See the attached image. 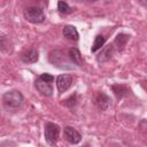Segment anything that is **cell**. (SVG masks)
I'll use <instances>...</instances> for the list:
<instances>
[{"label": "cell", "mask_w": 147, "mask_h": 147, "mask_svg": "<svg viewBox=\"0 0 147 147\" xmlns=\"http://www.w3.org/2000/svg\"><path fill=\"white\" fill-rule=\"evenodd\" d=\"M24 101L23 94L17 90H11L2 95V103L7 109H17Z\"/></svg>", "instance_id": "1"}, {"label": "cell", "mask_w": 147, "mask_h": 147, "mask_svg": "<svg viewBox=\"0 0 147 147\" xmlns=\"http://www.w3.org/2000/svg\"><path fill=\"white\" fill-rule=\"evenodd\" d=\"M24 17L28 22L33 24H39L45 21V14L40 7L31 6L24 9Z\"/></svg>", "instance_id": "2"}, {"label": "cell", "mask_w": 147, "mask_h": 147, "mask_svg": "<svg viewBox=\"0 0 147 147\" xmlns=\"http://www.w3.org/2000/svg\"><path fill=\"white\" fill-rule=\"evenodd\" d=\"M60 137V126L55 123L47 122L45 124V140L48 145L55 146Z\"/></svg>", "instance_id": "3"}, {"label": "cell", "mask_w": 147, "mask_h": 147, "mask_svg": "<svg viewBox=\"0 0 147 147\" xmlns=\"http://www.w3.org/2000/svg\"><path fill=\"white\" fill-rule=\"evenodd\" d=\"M63 138L71 145H77L82 140V134L72 126H65L63 130Z\"/></svg>", "instance_id": "4"}, {"label": "cell", "mask_w": 147, "mask_h": 147, "mask_svg": "<svg viewBox=\"0 0 147 147\" xmlns=\"http://www.w3.org/2000/svg\"><path fill=\"white\" fill-rule=\"evenodd\" d=\"M114 49H115V46L113 44H109V45H106L105 47L100 48V52L98 53L96 55V61L98 63L102 64V63H106L108 62L113 55H114Z\"/></svg>", "instance_id": "5"}, {"label": "cell", "mask_w": 147, "mask_h": 147, "mask_svg": "<svg viewBox=\"0 0 147 147\" xmlns=\"http://www.w3.org/2000/svg\"><path fill=\"white\" fill-rule=\"evenodd\" d=\"M72 84V77L68 74H62L56 77V87L60 93H63L70 88Z\"/></svg>", "instance_id": "6"}, {"label": "cell", "mask_w": 147, "mask_h": 147, "mask_svg": "<svg viewBox=\"0 0 147 147\" xmlns=\"http://www.w3.org/2000/svg\"><path fill=\"white\" fill-rule=\"evenodd\" d=\"M34 86H36L37 91H38L40 94L45 95V96H51V95L53 94V87H52V84L48 83V82H45V80L40 79L39 77L36 79V82H34Z\"/></svg>", "instance_id": "7"}, {"label": "cell", "mask_w": 147, "mask_h": 147, "mask_svg": "<svg viewBox=\"0 0 147 147\" xmlns=\"http://www.w3.org/2000/svg\"><path fill=\"white\" fill-rule=\"evenodd\" d=\"M49 62H51L52 64L59 67V68H60V64H63V68H68V67L65 65V64H67L65 57H64L63 53H62L61 51H59V49L53 51V52L49 53Z\"/></svg>", "instance_id": "8"}, {"label": "cell", "mask_w": 147, "mask_h": 147, "mask_svg": "<svg viewBox=\"0 0 147 147\" xmlns=\"http://www.w3.org/2000/svg\"><path fill=\"white\" fill-rule=\"evenodd\" d=\"M95 105L98 106L99 109L101 110H107L109 108V106L111 105V100L110 98L105 94L103 92H99L95 96Z\"/></svg>", "instance_id": "9"}, {"label": "cell", "mask_w": 147, "mask_h": 147, "mask_svg": "<svg viewBox=\"0 0 147 147\" xmlns=\"http://www.w3.org/2000/svg\"><path fill=\"white\" fill-rule=\"evenodd\" d=\"M68 55H69V57H70V60H71V62L74 64H76L78 67L83 65L84 60H83V56H82V54H80L78 48H75V47L70 48L69 52H68Z\"/></svg>", "instance_id": "10"}, {"label": "cell", "mask_w": 147, "mask_h": 147, "mask_svg": "<svg viewBox=\"0 0 147 147\" xmlns=\"http://www.w3.org/2000/svg\"><path fill=\"white\" fill-rule=\"evenodd\" d=\"M38 57H39L38 51H36V49H29V51H26L25 53H23V55H22V61H23L24 63L30 64V63L37 62V61H38Z\"/></svg>", "instance_id": "11"}, {"label": "cell", "mask_w": 147, "mask_h": 147, "mask_svg": "<svg viewBox=\"0 0 147 147\" xmlns=\"http://www.w3.org/2000/svg\"><path fill=\"white\" fill-rule=\"evenodd\" d=\"M63 36L67 38V39H69V40H78V38H79V34H78V31H77V29L75 28V26H72V25H65L64 28H63Z\"/></svg>", "instance_id": "12"}, {"label": "cell", "mask_w": 147, "mask_h": 147, "mask_svg": "<svg viewBox=\"0 0 147 147\" xmlns=\"http://www.w3.org/2000/svg\"><path fill=\"white\" fill-rule=\"evenodd\" d=\"M129 37H130V36H127V34H125V33H119V34L116 36L115 41H114L113 45H116L117 49H118V51H122V49L124 48V46L126 45V42H127V40H129Z\"/></svg>", "instance_id": "13"}, {"label": "cell", "mask_w": 147, "mask_h": 147, "mask_svg": "<svg viewBox=\"0 0 147 147\" xmlns=\"http://www.w3.org/2000/svg\"><path fill=\"white\" fill-rule=\"evenodd\" d=\"M105 41H106V38L102 36V34H98L94 39V42L92 45V48H91V52L94 53L96 51H99L103 45H105Z\"/></svg>", "instance_id": "14"}, {"label": "cell", "mask_w": 147, "mask_h": 147, "mask_svg": "<svg viewBox=\"0 0 147 147\" xmlns=\"http://www.w3.org/2000/svg\"><path fill=\"white\" fill-rule=\"evenodd\" d=\"M113 90H114L115 94H116L117 96H119V98L127 93V88H126L125 86H123V85H114V86H113Z\"/></svg>", "instance_id": "15"}, {"label": "cell", "mask_w": 147, "mask_h": 147, "mask_svg": "<svg viewBox=\"0 0 147 147\" xmlns=\"http://www.w3.org/2000/svg\"><path fill=\"white\" fill-rule=\"evenodd\" d=\"M57 9H59V11L62 13V14H68V13L70 11L69 5H68L67 2H64V1H59V2H57Z\"/></svg>", "instance_id": "16"}, {"label": "cell", "mask_w": 147, "mask_h": 147, "mask_svg": "<svg viewBox=\"0 0 147 147\" xmlns=\"http://www.w3.org/2000/svg\"><path fill=\"white\" fill-rule=\"evenodd\" d=\"M39 78L42 79V80H45V82H48V83H52L54 80V77L52 75H49V74H46V72L45 74H41L39 76Z\"/></svg>", "instance_id": "17"}, {"label": "cell", "mask_w": 147, "mask_h": 147, "mask_svg": "<svg viewBox=\"0 0 147 147\" xmlns=\"http://www.w3.org/2000/svg\"><path fill=\"white\" fill-rule=\"evenodd\" d=\"M88 1H96V0H88Z\"/></svg>", "instance_id": "18"}]
</instances>
